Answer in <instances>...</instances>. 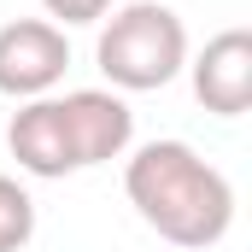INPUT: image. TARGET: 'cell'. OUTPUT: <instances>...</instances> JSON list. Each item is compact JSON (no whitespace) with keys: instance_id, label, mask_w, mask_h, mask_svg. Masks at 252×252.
<instances>
[{"instance_id":"4","label":"cell","mask_w":252,"mask_h":252,"mask_svg":"<svg viewBox=\"0 0 252 252\" xmlns=\"http://www.w3.org/2000/svg\"><path fill=\"white\" fill-rule=\"evenodd\" d=\"M59 118H64V141H70L76 170L124 158L129 141H135V112H129L124 94H112V88H76V94H64Z\"/></svg>"},{"instance_id":"8","label":"cell","mask_w":252,"mask_h":252,"mask_svg":"<svg viewBox=\"0 0 252 252\" xmlns=\"http://www.w3.org/2000/svg\"><path fill=\"white\" fill-rule=\"evenodd\" d=\"M41 6H47V24L70 30V24H100L118 0H41Z\"/></svg>"},{"instance_id":"6","label":"cell","mask_w":252,"mask_h":252,"mask_svg":"<svg viewBox=\"0 0 252 252\" xmlns=\"http://www.w3.org/2000/svg\"><path fill=\"white\" fill-rule=\"evenodd\" d=\"M6 147H12L18 170H30V176H41V182H59V176H70V170H76L70 141H64L59 100H47V94L12 112V124H6Z\"/></svg>"},{"instance_id":"5","label":"cell","mask_w":252,"mask_h":252,"mask_svg":"<svg viewBox=\"0 0 252 252\" xmlns=\"http://www.w3.org/2000/svg\"><path fill=\"white\" fill-rule=\"evenodd\" d=\"M193 70V100L217 118H241L252 106V30H223L199 47Z\"/></svg>"},{"instance_id":"7","label":"cell","mask_w":252,"mask_h":252,"mask_svg":"<svg viewBox=\"0 0 252 252\" xmlns=\"http://www.w3.org/2000/svg\"><path fill=\"white\" fill-rule=\"evenodd\" d=\"M30 235H35V199L12 176H0V252L30 247Z\"/></svg>"},{"instance_id":"3","label":"cell","mask_w":252,"mask_h":252,"mask_svg":"<svg viewBox=\"0 0 252 252\" xmlns=\"http://www.w3.org/2000/svg\"><path fill=\"white\" fill-rule=\"evenodd\" d=\"M64 64H70V41H64L59 24H47V18H12L0 30V94L41 100L47 88H59Z\"/></svg>"},{"instance_id":"1","label":"cell","mask_w":252,"mask_h":252,"mask_svg":"<svg viewBox=\"0 0 252 252\" xmlns=\"http://www.w3.org/2000/svg\"><path fill=\"white\" fill-rule=\"evenodd\" d=\"M124 193L141 223L170 247H217L235 223V188L229 176L199 158L188 141H147L124 164Z\"/></svg>"},{"instance_id":"2","label":"cell","mask_w":252,"mask_h":252,"mask_svg":"<svg viewBox=\"0 0 252 252\" xmlns=\"http://www.w3.org/2000/svg\"><path fill=\"white\" fill-rule=\"evenodd\" d=\"M94 59L106 70L112 88L124 94H153L164 82H176V70L188 64V30L170 6L158 0H135V6H118L94 41Z\"/></svg>"}]
</instances>
